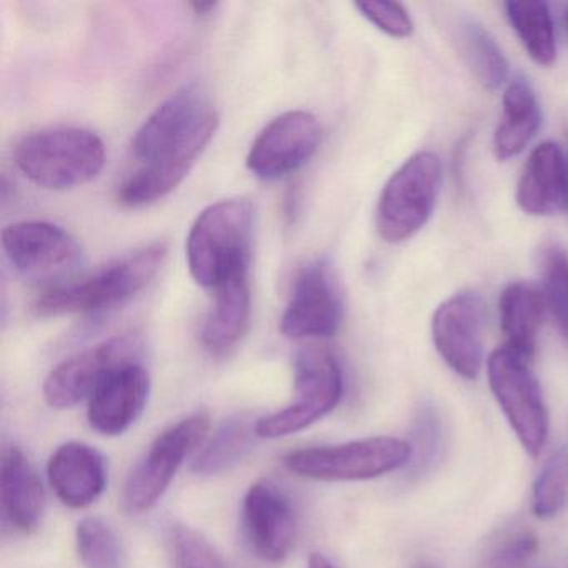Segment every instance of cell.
<instances>
[{
  "label": "cell",
  "mask_w": 568,
  "mask_h": 568,
  "mask_svg": "<svg viewBox=\"0 0 568 568\" xmlns=\"http://www.w3.org/2000/svg\"><path fill=\"white\" fill-rule=\"evenodd\" d=\"M217 128V111L202 88L185 85L172 94L132 141L141 168L119 189V202L138 209L168 197L187 178Z\"/></svg>",
  "instance_id": "obj_1"
},
{
  "label": "cell",
  "mask_w": 568,
  "mask_h": 568,
  "mask_svg": "<svg viewBox=\"0 0 568 568\" xmlns=\"http://www.w3.org/2000/svg\"><path fill=\"white\" fill-rule=\"evenodd\" d=\"M168 257L164 242L144 245L98 271L48 288L32 305L38 317L94 314L125 304L151 284Z\"/></svg>",
  "instance_id": "obj_2"
},
{
  "label": "cell",
  "mask_w": 568,
  "mask_h": 568,
  "mask_svg": "<svg viewBox=\"0 0 568 568\" xmlns=\"http://www.w3.org/2000/svg\"><path fill=\"white\" fill-rule=\"evenodd\" d=\"M254 207L244 199L215 202L199 214L189 232V271L205 288L247 277L251 264Z\"/></svg>",
  "instance_id": "obj_3"
},
{
  "label": "cell",
  "mask_w": 568,
  "mask_h": 568,
  "mask_svg": "<svg viewBox=\"0 0 568 568\" xmlns=\"http://www.w3.org/2000/svg\"><path fill=\"white\" fill-rule=\"evenodd\" d=\"M16 164L38 187L69 191L101 174L104 142L88 129H48L22 139L16 149Z\"/></svg>",
  "instance_id": "obj_4"
},
{
  "label": "cell",
  "mask_w": 568,
  "mask_h": 568,
  "mask_svg": "<svg viewBox=\"0 0 568 568\" xmlns=\"http://www.w3.org/2000/svg\"><path fill=\"white\" fill-rule=\"evenodd\" d=\"M294 398L287 407L255 422L265 440L291 437L331 414L342 398L344 375L337 358L324 348H302L295 357Z\"/></svg>",
  "instance_id": "obj_5"
},
{
  "label": "cell",
  "mask_w": 568,
  "mask_h": 568,
  "mask_svg": "<svg viewBox=\"0 0 568 568\" xmlns=\"http://www.w3.org/2000/svg\"><path fill=\"white\" fill-rule=\"evenodd\" d=\"M410 462V442L395 437H371L347 444L298 448L284 458L288 471L318 481L372 480Z\"/></svg>",
  "instance_id": "obj_6"
},
{
  "label": "cell",
  "mask_w": 568,
  "mask_h": 568,
  "mask_svg": "<svg viewBox=\"0 0 568 568\" xmlns=\"http://www.w3.org/2000/svg\"><path fill=\"white\" fill-rule=\"evenodd\" d=\"M442 187V162L418 152L392 174L377 205V232L388 244L414 237L430 219Z\"/></svg>",
  "instance_id": "obj_7"
},
{
  "label": "cell",
  "mask_w": 568,
  "mask_h": 568,
  "mask_svg": "<svg viewBox=\"0 0 568 568\" xmlns=\"http://www.w3.org/2000/svg\"><path fill=\"white\" fill-rule=\"evenodd\" d=\"M209 428L211 417L207 412H195L165 428L152 442L124 485L122 504L129 514H145L161 501L179 468L207 440Z\"/></svg>",
  "instance_id": "obj_8"
},
{
  "label": "cell",
  "mask_w": 568,
  "mask_h": 568,
  "mask_svg": "<svg viewBox=\"0 0 568 568\" xmlns=\"http://www.w3.org/2000/svg\"><path fill=\"white\" fill-rule=\"evenodd\" d=\"M530 362L507 347L491 352L488 384L511 430L530 457H538L548 438V410Z\"/></svg>",
  "instance_id": "obj_9"
},
{
  "label": "cell",
  "mask_w": 568,
  "mask_h": 568,
  "mask_svg": "<svg viewBox=\"0 0 568 568\" xmlns=\"http://www.w3.org/2000/svg\"><path fill=\"white\" fill-rule=\"evenodd\" d=\"M317 118L307 111H288L268 122L252 144L247 169L262 181H277L304 168L321 144Z\"/></svg>",
  "instance_id": "obj_10"
},
{
  "label": "cell",
  "mask_w": 568,
  "mask_h": 568,
  "mask_svg": "<svg viewBox=\"0 0 568 568\" xmlns=\"http://www.w3.org/2000/svg\"><path fill=\"white\" fill-rule=\"evenodd\" d=\"M484 301L474 292L447 298L432 318V337L445 364L475 381L484 367Z\"/></svg>",
  "instance_id": "obj_11"
},
{
  "label": "cell",
  "mask_w": 568,
  "mask_h": 568,
  "mask_svg": "<svg viewBox=\"0 0 568 568\" xmlns=\"http://www.w3.org/2000/svg\"><path fill=\"white\" fill-rule=\"evenodd\" d=\"M342 321L344 304L327 265L315 262L302 268L282 314V334L292 341L334 337Z\"/></svg>",
  "instance_id": "obj_12"
},
{
  "label": "cell",
  "mask_w": 568,
  "mask_h": 568,
  "mask_svg": "<svg viewBox=\"0 0 568 568\" xmlns=\"http://www.w3.org/2000/svg\"><path fill=\"white\" fill-rule=\"evenodd\" d=\"M2 247L9 262L29 277H51L78 267L82 248L61 225L24 221L2 231Z\"/></svg>",
  "instance_id": "obj_13"
},
{
  "label": "cell",
  "mask_w": 568,
  "mask_h": 568,
  "mask_svg": "<svg viewBox=\"0 0 568 568\" xmlns=\"http://www.w3.org/2000/svg\"><path fill=\"white\" fill-rule=\"evenodd\" d=\"M242 528L261 560L281 564L291 554L297 531L291 498L271 481H255L242 501Z\"/></svg>",
  "instance_id": "obj_14"
},
{
  "label": "cell",
  "mask_w": 568,
  "mask_h": 568,
  "mask_svg": "<svg viewBox=\"0 0 568 568\" xmlns=\"http://www.w3.org/2000/svg\"><path fill=\"white\" fill-rule=\"evenodd\" d=\"M135 342L114 337L61 362L44 382V398L52 408H72L89 398L99 382L118 365L134 361Z\"/></svg>",
  "instance_id": "obj_15"
},
{
  "label": "cell",
  "mask_w": 568,
  "mask_h": 568,
  "mask_svg": "<svg viewBox=\"0 0 568 568\" xmlns=\"http://www.w3.org/2000/svg\"><path fill=\"white\" fill-rule=\"evenodd\" d=\"M149 395V372L135 361L124 362L112 368L89 397V424L105 437H118L141 417Z\"/></svg>",
  "instance_id": "obj_16"
},
{
  "label": "cell",
  "mask_w": 568,
  "mask_h": 568,
  "mask_svg": "<svg viewBox=\"0 0 568 568\" xmlns=\"http://www.w3.org/2000/svg\"><path fill=\"white\" fill-rule=\"evenodd\" d=\"M48 477L65 507L82 510L104 494L108 468L98 448L84 442H68L49 458Z\"/></svg>",
  "instance_id": "obj_17"
},
{
  "label": "cell",
  "mask_w": 568,
  "mask_h": 568,
  "mask_svg": "<svg viewBox=\"0 0 568 568\" xmlns=\"http://www.w3.org/2000/svg\"><path fill=\"white\" fill-rule=\"evenodd\" d=\"M517 204L528 215H555L568 209V159L560 145L534 149L517 185Z\"/></svg>",
  "instance_id": "obj_18"
},
{
  "label": "cell",
  "mask_w": 568,
  "mask_h": 568,
  "mask_svg": "<svg viewBox=\"0 0 568 568\" xmlns=\"http://www.w3.org/2000/svg\"><path fill=\"white\" fill-rule=\"evenodd\" d=\"M0 511L4 525L21 534L34 531L44 517V487L19 447L8 448L0 464Z\"/></svg>",
  "instance_id": "obj_19"
},
{
  "label": "cell",
  "mask_w": 568,
  "mask_h": 568,
  "mask_svg": "<svg viewBox=\"0 0 568 568\" xmlns=\"http://www.w3.org/2000/svg\"><path fill=\"white\" fill-rule=\"evenodd\" d=\"M547 311V301L540 288L528 282L508 284L498 301L504 347L530 362L537 352L538 332Z\"/></svg>",
  "instance_id": "obj_20"
},
{
  "label": "cell",
  "mask_w": 568,
  "mask_h": 568,
  "mask_svg": "<svg viewBox=\"0 0 568 568\" xmlns=\"http://www.w3.org/2000/svg\"><path fill=\"white\" fill-rule=\"evenodd\" d=\"M251 305L247 277L215 288L214 304L201 328L202 345L209 354L221 357L242 341L251 324Z\"/></svg>",
  "instance_id": "obj_21"
},
{
  "label": "cell",
  "mask_w": 568,
  "mask_h": 568,
  "mask_svg": "<svg viewBox=\"0 0 568 568\" xmlns=\"http://www.w3.org/2000/svg\"><path fill=\"white\" fill-rule=\"evenodd\" d=\"M541 124L537 95L527 82L517 79L505 89L501 115L494 134V152L498 161L517 158L525 151Z\"/></svg>",
  "instance_id": "obj_22"
},
{
  "label": "cell",
  "mask_w": 568,
  "mask_h": 568,
  "mask_svg": "<svg viewBox=\"0 0 568 568\" xmlns=\"http://www.w3.org/2000/svg\"><path fill=\"white\" fill-rule=\"evenodd\" d=\"M505 12L520 39L528 58L541 68H550L557 59V39H555L554 19L550 8L541 0H520L505 2Z\"/></svg>",
  "instance_id": "obj_23"
},
{
  "label": "cell",
  "mask_w": 568,
  "mask_h": 568,
  "mask_svg": "<svg viewBox=\"0 0 568 568\" xmlns=\"http://www.w3.org/2000/svg\"><path fill=\"white\" fill-rule=\"evenodd\" d=\"M455 42L471 74L488 91L501 88L508 79V62L490 32L475 21L455 28Z\"/></svg>",
  "instance_id": "obj_24"
},
{
  "label": "cell",
  "mask_w": 568,
  "mask_h": 568,
  "mask_svg": "<svg viewBox=\"0 0 568 568\" xmlns=\"http://www.w3.org/2000/svg\"><path fill=\"white\" fill-rule=\"evenodd\" d=\"M254 437H257L255 428L251 427L244 418H231L224 422L205 442L204 448L192 464V470L204 477L231 470L248 454Z\"/></svg>",
  "instance_id": "obj_25"
},
{
  "label": "cell",
  "mask_w": 568,
  "mask_h": 568,
  "mask_svg": "<svg viewBox=\"0 0 568 568\" xmlns=\"http://www.w3.org/2000/svg\"><path fill=\"white\" fill-rule=\"evenodd\" d=\"M75 548L85 568H124L125 551L114 528L99 517L82 518L75 528Z\"/></svg>",
  "instance_id": "obj_26"
},
{
  "label": "cell",
  "mask_w": 568,
  "mask_h": 568,
  "mask_svg": "<svg viewBox=\"0 0 568 568\" xmlns=\"http://www.w3.org/2000/svg\"><path fill=\"white\" fill-rule=\"evenodd\" d=\"M568 500V447L557 448L545 460L531 488V508L541 520L560 514Z\"/></svg>",
  "instance_id": "obj_27"
},
{
  "label": "cell",
  "mask_w": 568,
  "mask_h": 568,
  "mask_svg": "<svg viewBox=\"0 0 568 568\" xmlns=\"http://www.w3.org/2000/svg\"><path fill=\"white\" fill-rule=\"evenodd\" d=\"M540 271L547 307L568 337V252L557 244L545 245L540 252Z\"/></svg>",
  "instance_id": "obj_28"
},
{
  "label": "cell",
  "mask_w": 568,
  "mask_h": 568,
  "mask_svg": "<svg viewBox=\"0 0 568 568\" xmlns=\"http://www.w3.org/2000/svg\"><path fill=\"white\" fill-rule=\"evenodd\" d=\"M169 544L175 568H227L214 545L192 528L175 527Z\"/></svg>",
  "instance_id": "obj_29"
},
{
  "label": "cell",
  "mask_w": 568,
  "mask_h": 568,
  "mask_svg": "<svg viewBox=\"0 0 568 568\" xmlns=\"http://www.w3.org/2000/svg\"><path fill=\"white\" fill-rule=\"evenodd\" d=\"M410 445L414 475L420 477L422 474L430 470L432 465L437 460L442 445V422L432 405L418 408L414 420V442H410Z\"/></svg>",
  "instance_id": "obj_30"
},
{
  "label": "cell",
  "mask_w": 568,
  "mask_h": 568,
  "mask_svg": "<svg viewBox=\"0 0 568 568\" xmlns=\"http://www.w3.org/2000/svg\"><path fill=\"white\" fill-rule=\"evenodd\" d=\"M357 11L378 31L395 39L410 38L414 22L407 9L398 2H357Z\"/></svg>",
  "instance_id": "obj_31"
},
{
  "label": "cell",
  "mask_w": 568,
  "mask_h": 568,
  "mask_svg": "<svg viewBox=\"0 0 568 568\" xmlns=\"http://www.w3.org/2000/svg\"><path fill=\"white\" fill-rule=\"evenodd\" d=\"M538 541L528 531L514 535L491 554L488 568H520L537 554Z\"/></svg>",
  "instance_id": "obj_32"
},
{
  "label": "cell",
  "mask_w": 568,
  "mask_h": 568,
  "mask_svg": "<svg viewBox=\"0 0 568 568\" xmlns=\"http://www.w3.org/2000/svg\"><path fill=\"white\" fill-rule=\"evenodd\" d=\"M217 2H192L191 8L197 16H209L217 9Z\"/></svg>",
  "instance_id": "obj_33"
},
{
  "label": "cell",
  "mask_w": 568,
  "mask_h": 568,
  "mask_svg": "<svg viewBox=\"0 0 568 568\" xmlns=\"http://www.w3.org/2000/svg\"><path fill=\"white\" fill-rule=\"evenodd\" d=\"M307 568H335L334 565L331 564L328 558H325L324 555L314 554L311 558H308Z\"/></svg>",
  "instance_id": "obj_34"
},
{
  "label": "cell",
  "mask_w": 568,
  "mask_h": 568,
  "mask_svg": "<svg viewBox=\"0 0 568 568\" xmlns=\"http://www.w3.org/2000/svg\"><path fill=\"white\" fill-rule=\"evenodd\" d=\"M564 24H565V29H567V31H568V6H567V9H565Z\"/></svg>",
  "instance_id": "obj_35"
}]
</instances>
